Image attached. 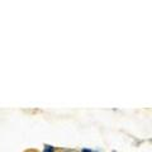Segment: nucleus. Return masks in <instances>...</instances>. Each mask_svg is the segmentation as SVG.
Returning <instances> with one entry per match:
<instances>
[{"label": "nucleus", "instance_id": "f257e3e1", "mask_svg": "<svg viewBox=\"0 0 152 152\" xmlns=\"http://www.w3.org/2000/svg\"><path fill=\"white\" fill-rule=\"evenodd\" d=\"M45 152H55V148H53V147H51V146H46Z\"/></svg>", "mask_w": 152, "mask_h": 152}, {"label": "nucleus", "instance_id": "f03ea898", "mask_svg": "<svg viewBox=\"0 0 152 152\" xmlns=\"http://www.w3.org/2000/svg\"><path fill=\"white\" fill-rule=\"evenodd\" d=\"M81 152H91V151H90V150H83Z\"/></svg>", "mask_w": 152, "mask_h": 152}, {"label": "nucleus", "instance_id": "7ed1b4c3", "mask_svg": "<svg viewBox=\"0 0 152 152\" xmlns=\"http://www.w3.org/2000/svg\"><path fill=\"white\" fill-rule=\"evenodd\" d=\"M61 152H72V151H61Z\"/></svg>", "mask_w": 152, "mask_h": 152}]
</instances>
